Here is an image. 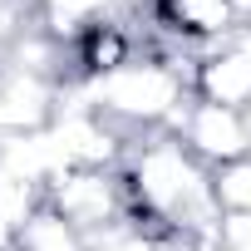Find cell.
Here are the masks:
<instances>
[{"mask_svg":"<svg viewBox=\"0 0 251 251\" xmlns=\"http://www.w3.org/2000/svg\"><path fill=\"white\" fill-rule=\"evenodd\" d=\"M192 64H197L192 50L138 54L133 64L113 69L108 79H94L89 84V103L128 138L163 133L192 103Z\"/></svg>","mask_w":251,"mask_h":251,"instance_id":"obj_1","label":"cell"},{"mask_svg":"<svg viewBox=\"0 0 251 251\" xmlns=\"http://www.w3.org/2000/svg\"><path fill=\"white\" fill-rule=\"evenodd\" d=\"M45 207H54L74 231H84L89 241L118 222H128V187H123L118 168H84V163H64L45 177Z\"/></svg>","mask_w":251,"mask_h":251,"instance_id":"obj_2","label":"cell"},{"mask_svg":"<svg viewBox=\"0 0 251 251\" xmlns=\"http://www.w3.org/2000/svg\"><path fill=\"white\" fill-rule=\"evenodd\" d=\"M168 133H177V138L187 143V153H192V158H202L212 173L251 153V133H246L241 108L202 103L197 94H192V103H187V108L173 118V128H168Z\"/></svg>","mask_w":251,"mask_h":251,"instance_id":"obj_3","label":"cell"},{"mask_svg":"<svg viewBox=\"0 0 251 251\" xmlns=\"http://www.w3.org/2000/svg\"><path fill=\"white\" fill-rule=\"evenodd\" d=\"M59 99H64L59 79L0 59V133H10V138L45 133L59 118Z\"/></svg>","mask_w":251,"mask_h":251,"instance_id":"obj_4","label":"cell"},{"mask_svg":"<svg viewBox=\"0 0 251 251\" xmlns=\"http://www.w3.org/2000/svg\"><path fill=\"white\" fill-rule=\"evenodd\" d=\"M148 15L168 40L187 45L192 59L236 35V0H153Z\"/></svg>","mask_w":251,"mask_h":251,"instance_id":"obj_5","label":"cell"},{"mask_svg":"<svg viewBox=\"0 0 251 251\" xmlns=\"http://www.w3.org/2000/svg\"><path fill=\"white\" fill-rule=\"evenodd\" d=\"M192 94L202 103H222V108H246L251 103V50L241 45H212L197 54L192 64Z\"/></svg>","mask_w":251,"mask_h":251,"instance_id":"obj_6","label":"cell"},{"mask_svg":"<svg viewBox=\"0 0 251 251\" xmlns=\"http://www.w3.org/2000/svg\"><path fill=\"white\" fill-rule=\"evenodd\" d=\"M123 10V0H40V25L59 40V45H79L94 25H103V20H113Z\"/></svg>","mask_w":251,"mask_h":251,"instance_id":"obj_7","label":"cell"},{"mask_svg":"<svg viewBox=\"0 0 251 251\" xmlns=\"http://www.w3.org/2000/svg\"><path fill=\"white\" fill-rule=\"evenodd\" d=\"M15 251H89V236H84V231H74L54 207H40V212L20 226Z\"/></svg>","mask_w":251,"mask_h":251,"instance_id":"obj_8","label":"cell"},{"mask_svg":"<svg viewBox=\"0 0 251 251\" xmlns=\"http://www.w3.org/2000/svg\"><path fill=\"white\" fill-rule=\"evenodd\" d=\"M212 182H217V202H222V212H241V217H251V153L236 158V163H226V168H217Z\"/></svg>","mask_w":251,"mask_h":251,"instance_id":"obj_9","label":"cell"},{"mask_svg":"<svg viewBox=\"0 0 251 251\" xmlns=\"http://www.w3.org/2000/svg\"><path fill=\"white\" fill-rule=\"evenodd\" d=\"M89 251H158V236L128 217V222H118V226L99 231V236L89 241Z\"/></svg>","mask_w":251,"mask_h":251,"instance_id":"obj_10","label":"cell"},{"mask_svg":"<svg viewBox=\"0 0 251 251\" xmlns=\"http://www.w3.org/2000/svg\"><path fill=\"white\" fill-rule=\"evenodd\" d=\"M241 118H246V133H251V103H246V108H241Z\"/></svg>","mask_w":251,"mask_h":251,"instance_id":"obj_11","label":"cell"}]
</instances>
